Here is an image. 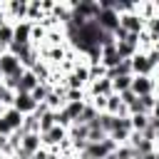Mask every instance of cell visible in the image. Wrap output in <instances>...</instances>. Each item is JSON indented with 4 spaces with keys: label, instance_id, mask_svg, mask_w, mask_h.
<instances>
[{
    "label": "cell",
    "instance_id": "1",
    "mask_svg": "<svg viewBox=\"0 0 159 159\" xmlns=\"http://www.w3.org/2000/svg\"><path fill=\"white\" fill-rule=\"evenodd\" d=\"M94 22L109 35L119 27V12L114 10V0H99V15L94 17Z\"/></svg>",
    "mask_w": 159,
    "mask_h": 159
},
{
    "label": "cell",
    "instance_id": "2",
    "mask_svg": "<svg viewBox=\"0 0 159 159\" xmlns=\"http://www.w3.org/2000/svg\"><path fill=\"white\" fill-rule=\"evenodd\" d=\"M117 149V142L114 139H102V142H89L84 147V152L80 154V159H107L112 152Z\"/></svg>",
    "mask_w": 159,
    "mask_h": 159
},
{
    "label": "cell",
    "instance_id": "3",
    "mask_svg": "<svg viewBox=\"0 0 159 159\" xmlns=\"http://www.w3.org/2000/svg\"><path fill=\"white\" fill-rule=\"evenodd\" d=\"M129 137H132V119L129 117H114L112 129H109V139H114L119 147V144H127Z\"/></svg>",
    "mask_w": 159,
    "mask_h": 159
},
{
    "label": "cell",
    "instance_id": "4",
    "mask_svg": "<svg viewBox=\"0 0 159 159\" xmlns=\"http://www.w3.org/2000/svg\"><path fill=\"white\" fill-rule=\"evenodd\" d=\"M22 72H25V67L12 52H2L0 55V77L2 80L5 77H20Z\"/></svg>",
    "mask_w": 159,
    "mask_h": 159
},
{
    "label": "cell",
    "instance_id": "5",
    "mask_svg": "<svg viewBox=\"0 0 159 159\" xmlns=\"http://www.w3.org/2000/svg\"><path fill=\"white\" fill-rule=\"evenodd\" d=\"M119 27L127 30L129 35H142V32L147 30V22H144L134 10H129V12H122V15H119Z\"/></svg>",
    "mask_w": 159,
    "mask_h": 159
},
{
    "label": "cell",
    "instance_id": "6",
    "mask_svg": "<svg viewBox=\"0 0 159 159\" xmlns=\"http://www.w3.org/2000/svg\"><path fill=\"white\" fill-rule=\"evenodd\" d=\"M154 89H157V80H154V75H152V77H144V75L132 77V92H134L137 97L154 94Z\"/></svg>",
    "mask_w": 159,
    "mask_h": 159
},
{
    "label": "cell",
    "instance_id": "7",
    "mask_svg": "<svg viewBox=\"0 0 159 159\" xmlns=\"http://www.w3.org/2000/svg\"><path fill=\"white\" fill-rule=\"evenodd\" d=\"M99 62H102L107 70H114V67L122 62V57H119V52H117V42H107V45H102Z\"/></svg>",
    "mask_w": 159,
    "mask_h": 159
},
{
    "label": "cell",
    "instance_id": "8",
    "mask_svg": "<svg viewBox=\"0 0 159 159\" xmlns=\"http://www.w3.org/2000/svg\"><path fill=\"white\" fill-rule=\"evenodd\" d=\"M132 75H134V77H137V75H144V77H152V75H154V65L149 62L147 52H137V55L132 57Z\"/></svg>",
    "mask_w": 159,
    "mask_h": 159
},
{
    "label": "cell",
    "instance_id": "9",
    "mask_svg": "<svg viewBox=\"0 0 159 159\" xmlns=\"http://www.w3.org/2000/svg\"><path fill=\"white\" fill-rule=\"evenodd\" d=\"M109 94H114L109 77L94 80V82H89V87H87V99H92V97H109Z\"/></svg>",
    "mask_w": 159,
    "mask_h": 159
},
{
    "label": "cell",
    "instance_id": "10",
    "mask_svg": "<svg viewBox=\"0 0 159 159\" xmlns=\"http://www.w3.org/2000/svg\"><path fill=\"white\" fill-rule=\"evenodd\" d=\"M12 107H15L22 117H27V114H35L40 104L32 99V94H30V92H17V97H15V104H12Z\"/></svg>",
    "mask_w": 159,
    "mask_h": 159
},
{
    "label": "cell",
    "instance_id": "11",
    "mask_svg": "<svg viewBox=\"0 0 159 159\" xmlns=\"http://www.w3.org/2000/svg\"><path fill=\"white\" fill-rule=\"evenodd\" d=\"M65 139H67V129L60 127V124H55L47 134H42V147H47V149H57Z\"/></svg>",
    "mask_w": 159,
    "mask_h": 159
},
{
    "label": "cell",
    "instance_id": "12",
    "mask_svg": "<svg viewBox=\"0 0 159 159\" xmlns=\"http://www.w3.org/2000/svg\"><path fill=\"white\" fill-rule=\"evenodd\" d=\"M12 42H15V25L0 17V52H7Z\"/></svg>",
    "mask_w": 159,
    "mask_h": 159
},
{
    "label": "cell",
    "instance_id": "13",
    "mask_svg": "<svg viewBox=\"0 0 159 159\" xmlns=\"http://www.w3.org/2000/svg\"><path fill=\"white\" fill-rule=\"evenodd\" d=\"M15 45H32V25L27 20L15 25Z\"/></svg>",
    "mask_w": 159,
    "mask_h": 159
},
{
    "label": "cell",
    "instance_id": "14",
    "mask_svg": "<svg viewBox=\"0 0 159 159\" xmlns=\"http://www.w3.org/2000/svg\"><path fill=\"white\" fill-rule=\"evenodd\" d=\"M45 17H47V15H45L40 0H30V2H27V22H30V25H40Z\"/></svg>",
    "mask_w": 159,
    "mask_h": 159
},
{
    "label": "cell",
    "instance_id": "15",
    "mask_svg": "<svg viewBox=\"0 0 159 159\" xmlns=\"http://www.w3.org/2000/svg\"><path fill=\"white\" fill-rule=\"evenodd\" d=\"M37 84H40L37 75H35L32 70H25V72L20 75V82H17V92H32Z\"/></svg>",
    "mask_w": 159,
    "mask_h": 159
},
{
    "label": "cell",
    "instance_id": "16",
    "mask_svg": "<svg viewBox=\"0 0 159 159\" xmlns=\"http://www.w3.org/2000/svg\"><path fill=\"white\" fill-rule=\"evenodd\" d=\"M0 117H2V119L10 124V129H12V132H20V129H22V119H25V117H22V114H20L15 107L2 109V114H0Z\"/></svg>",
    "mask_w": 159,
    "mask_h": 159
},
{
    "label": "cell",
    "instance_id": "17",
    "mask_svg": "<svg viewBox=\"0 0 159 159\" xmlns=\"http://www.w3.org/2000/svg\"><path fill=\"white\" fill-rule=\"evenodd\" d=\"M129 119H132V132H139V134H144L149 129V124H152L149 114H132Z\"/></svg>",
    "mask_w": 159,
    "mask_h": 159
},
{
    "label": "cell",
    "instance_id": "18",
    "mask_svg": "<svg viewBox=\"0 0 159 159\" xmlns=\"http://www.w3.org/2000/svg\"><path fill=\"white\" fill-rule=\"evenodd\" d=\"M32 72L37 75V80H40V82H50V77H52V65H47L45 60H40V62H35Z\"/></svg>",
    "mask_w": 159,
    "mask_h": 159
},
{
    "label": "cell",
    "instance_id": "19",
    "mask_svg": "<svg viewBox=\"0 0 159 159\" xmlns=\"http://www.w3.org/2000/svg\"><path fill=\"white\" fill-rule=\"evenodd\" d=\"M50 92H52V87H50L47 82H40L30 94H32V99H35L37 104H45V102H47V97H50Z\"/></svg>",
    "mask_w": 159,
    "mask_h": 159
},
{
    "label": "cell",
    "instance_id": "20",
    "mask_svg": "<svg viewBox=\"0 0 159 159\" xmlns=\"http://www.w3.org/2000/svg\"><path fill=\"white\" fill-rule=\"evenodd\" d=\"M132 77H134V75H127V77H114V80H112V89H114V94H122V92L132 89Z\"/></svg>",
    "mask_w": 159,
    "mask_h": 159
},
{
    "label": "cell",
    "instance_id": "21",
    "mask_svg": "<svg viewBox=\"0 0 159 159\" xmlns=\"http://www.w3.org/2000/svg\"><path fill=\"white\" fill-rule=\"evenodd\" d=\"M22 134H30V132H40V119H37V114H27L25 119H22V129H20Z\"/></svg>",
    "mask_w": 159,
    "mask_h": 159
},
{
    "label": "cell",
    "instance_id": "22",
    "mask_svg": "<svg viewBox=\"0 0 159 159\" xmlns=\"http://www.w3.org/2000/svg\"><path fill=\"white\" fill-rule=\"evenodd\" d=\"M102 77H107V67L102 62H92L89 65V80L94 82V80H102Z\"/></svg>",
    "mask_w": 159,
    "mask_h": 159
},
{
    "label": "cell",
    "instance_id": "23",
    "mask_svg": "<svg viewBox=\"0 0 159 159\" xmlns=\"http://www.w3.org/2000/svg\"><path fill=\"white\" fill-rule=\"evenodd\" d=\"M114 157H117V159H137V152H134L129 144H119V147L114 149Z\"/></svg>",
    "mask_w": 159,
    "mask_h": 159
},
{
    "label": "cell",
    "instance_id": "24",
    "mask_svg": "<svg viewBox=\"0 0 159 159\" xmlns=\"http://www.w3.org/2000/svg\"><path fill=\"white\" fill-rule=\"evenodd\" d=\"M139 102H142L144 114H152V109H154V104H157V94H144V97H139Z\"/></svg>",
    "mask_w": 159,
    "mask_h": 159
},
{
    "label": "cell",
    "instance_id": "25",
    "mask_svg": "<svg viewBox=\"0 0 159 159\" xmlns=\"http://www.w3.org/2000/svg\"><path fill=\"white\" fill-rule=\"evenodd\" d=\"M119 99H122V102H124V104L129 107V104H132V102L137 99V94H134L132 89H127V92H122V94H119Z\"/></svg>",
    "mask_w": 159,
    "mask_h": 159
},
{
    "label": "cell",
    "instance_id": "26",
    "mask_svg": "<svg viewBox=\"0 0 159 159\" xmlns=\"http://www.w3.org/2000/svg\"><path fill=\"white\" fill-rule=\"evenodd\" d=\"M149 117H152V119H159V99H157V104H154V109H152Z\"/></svg>",
    "mask_w": 159,
    "mask_h": 159
},
{
    "label": "cell",
    "instance_id": "27",
    "mask_svg": "<svg viewBox=\"0 0 159 159\" xmlns=\"http://www.w3.org/2000/svg\"><path fill=\"white\" fill-rule=\"evenodd\" d=\"M5 89H7V87H5V82H2V77H0V102H2V94H5ZM0 107H2V104H0Z\"/></svg>",
    "mask_w": 159,
    "mask_h": 159
},
{
    "label": "cell",
    "instance_id": "28",
    "mask_svg": "<svg viewBox=\"0 0 159 159\" xmlns=\"http://www.w3.org/2000/svg\"><path fill=\"white\" fill-rule=\"evenodd\" d=\"M60 159H80V154H67V157H60Z\"/></svg>",
    "mask_w": 159,
    "mask_h": 159
},
{
    "label": "cell",
    "instance_id": "29",
    "mask_svg": "<svg viewBox=\"0 0 159 159\" xmlns=\"http://www.w3.org/2000/svg\"><path fill=\"white\" fill-rule=\"evenodd\" d=\"M157 80V77H154ZM154 94H157V99H159V80H157V89H154Z\"/></svg>",
    "mask_w": 159,
    "mask_h": 159
},
{
    "label": "cell",
    "instance_id": "30",
    "mask_svg": "<svg viewBox=\"0 0 159 159\" xmlns=\"http://www.w3.org/2000/svg\"><path fill=\"white\" fill-rule=\"evenodd\" d=\"M0 159H20V154H12V157H0Z\"/></svg>",
    "mask_w": 159,
    "mask_h": 159
},
{
    "label": "cell",
    "instance_id": "31",
    "mask_svg": "<svg viewBox=\"0 0 159 159\" xmlns=\"http://www.w3.org/2000/svg\"><path fill=\"white\" fill-rule=\"evenodd\" d=\"M154 50H157V52H159V40H157V42H154Z\"/></svg>",
    "mask_w": 159,
    "mask_h": 159
},
{
    "label": "cell",
    "instance_id": "32",
    "mask_svg": "<svg viewBox=\"0 0 159 159\" xmlns=\"http://www.w3.org/2000/svg\"><path fill=\"white\" fill-rule=\"evenodd\" d=\"M157 12H159V0H157Z\"/></svg>",
    "mask_w": 159,
    "mask_h": 159
},
{
    "label": "cell",
    "instance_id": "33",
    "mask_svg": "<svg viewBox=\"0 0 159 159\" xmlns=\"http://www.w3.org/2000/svg\"><path fill=\"white\" fill-rule=\"evenodd\" d=\"M157 159H159V149H157Z\"/></svg>",
    "mask_w": 159,
    "mask_h": 159
}]
</instances>
